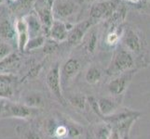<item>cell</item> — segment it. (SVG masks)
I'll return each mask as SVG.
<instances>
[{
	"label": "cell",
	"mask_w": 150,
	"mask_h": 139,
	"mask_svg": "<svg viewBox=\"0 0 150 139\" xmlns=\"http://www.w3.org/2000/svg\"><path fill=\"white\" fill-rule=\"evenodd\" d=\"M10 1H11V2H17L18 0H10Z\"/></svg>",
	"instance_id": "d6a6232c"
},
{
	"label": "cell",
	"mask_w": 150,
	"mask_h": 139,
	"mask_svg": "<svg viewBox=\"0 0 150 139\" xmlns=\"http://www.w3.org/2000/svg\"><path fill=\"white\" fill-rule=\"evenodd\" d=\"M44 104L43 96L39 93L32 92L24 96V105L31 109H38V108L43 107Z\"/></svg>",
	"instance_id": "9a60e30c"
},
{
	"label": "cell",
	"mask_w": 150,
	"mask_h": 139,
	"mask_svg": "<svg viewBox=\"0 0 150 139\" xmlns=\"http://www.w3.org/2000/svg\"><path fill=\"white\" fill-rule=\"evenodd\" d=\"M137 71V69H132L116 76L113 80H111L107 85L108 92L114 97H118L122 96L127 90L129 85L131 84L132 78Z\"/></svg>",
	"instance_id": "3957f363"
},
{
	"label": "cell",
	"mask_w": 150,
	"mask_h": 139,
	"mask_svg": "<svg viewBox=\"0 0 150 139\" xmlns=\"http://www.w3.org/2000/svg\"><path fill=\"white\" fill-rule=\"evenodd\" d=\"M83 1H87V2H90V1H92V0H83Z\"/></svg>",
	"instance_id": "836d02e7"
},
{
	"label": "cell",
	"mask_w": 150,
	"mask_h": 139,
	"mask_svg": "<svg viewBox=\"0 0 150 139\" xmlns=\"http://www.w3.org/2000/svg\"><path fill=\"white\" fill-rule=\"evenodd\" d=\"M49 35L55 42H63V41L67 40L68 29H67L66 24L64 23L62 20H54L50 29Z\"/></svg>",
	"instance_id": "4fadbf2b"
},
{
	"label": "cell",
	"mask_w": 150,
	"mask_h": 139,
	"mask_svg": "<svg viewBox=\"0 0 150 139\" xmlns=\"http://www.w3.org/2000/svg\"><path fill=\"white\" fill-rule=\"evenodd\" d=\"M102 76H103L102 71L96 66H91L87 71L85 78L87 83H89L90 85H95L101 81Z\"/></svg>",
	"instance_id": "2e32d148"
},
{
	"label": "cell",
	"mask_w": 150,
	"mask_h": 139,
	"mask_svg": "<svg viewBox=\"0 0 150 139\" xmlns=\"http://www.w3.org/2000/svg\"><path fill=\"white\" fill-rule=\"evenodd\" d=\"M96 45H97V37L95 34H92L90 37L89 40V44H88V50L91 53H93L94 50L96 48Z\"/></svg>",
	"instance_id": "cb8c5ba5"
},
{
	"label": "cell",
	"mask_w": 150,
	"mask_h": 139,
	"mask_svg": "<svg viewBox=\"0 0 150 139\" xmlns=\"http://www.w3.org/2000/svg\"><path fill=\"white\" fill-rule=\"evenodd\" d=\"M25 22H26L27 27H28V32L30 38H33L35 36L40 35V32L42 31V24H41L40 20L38 17V15L31 13L27 15L26 17H24Z\"/></svg>",
	"instance_id": "5bb4252c"
},
{
	"label": "cell",
	"mask_w": 150,
	"mask_h": 139,
	"mask_svg": "<svg viewBox=\"0 0 150 139\" xmlns=\"http://www.w3.org/2000/svg\"><path fill=\"white\" fill-rule=\"evenodd\" d=\"M69 102L79 110H85L87 105V97L82 95H74L69 97Z\"/></svg>",
	"instance_id": "44dd1931"
},
{
	"label": "cell",
	"mask_w": 150,
	"mask_h": 139,
	"mask_svg": "<svg viewBox=\"0 0 150 139\" xmlns=\"http://www.w3.org/2000/svg\"><path fill=\"white\" fill-rule=\"evenodd\" d=\"M25 138L26 139H41L40 136L34 131H28L26 136H25Z\"/></svg>",
	"instance_id": "f546056e"
},
{
	"label": "cell",
	"mask_w": 150,
	"mask_h": 139,
	"mask_svg": "<svg viewBox=\"0 0 150 139\" xmlns=\"http://www.w3.org/2000/svg\"><path fill=\"white\" fill-rule=\"evenodd\" d=\"M39 71H40V65H38V66H35L33 67L32 69L29 71V73H28V76L29 77H35L38 73H39Z\"/></svg>",
	"instance_id": "83f0119b"
},
{
	"label": "cell",
	"mask_w": 150,
	"mask_h": 139,
	"mask_svg": "<svg viewBox=\"0 0 150 139\" xmlns=\"http://www.w3.org/2000/svg\"><path fill=\"white\" fill-rule=\"evenodd\" d=\"M46 82L49 89L54 95V96L58 99L62 104H64V98L62 93V83H61V76H60V68L58 65H55L53 68L47 74Z\"/></svg>",
	"instance_id": "5b68a950"
},
{
	"label": "cell",
	"mask_w": 150,
	"mask_h": 139,
	"mask_svg": "<svg viewBox=\"0 0 150 139\" xmlns=\"http://www.w3.org/2000/svg\"><path fill=\"white\" fill-rule=\"evenodd\" d=\"M15 30L18 35V47L20 51H24L28 41L30 39V35L28 32V27L24 18H22L17 20L15 25Z\"/></svg>",
	"instance_id": "7c38bea8"
},
{
	"label": "cell",
	"mask_w": 150,
	"mask_h": 139,
	"mask_svg": "<svg viewBox=\"0 0 150 139\" xmlns=\"http://www.w3.org/2000/svg\"><path fill=\"white\" fill-rule=\"evenodd\" d=\"M123 45L125 49L130 51L131 53H139L142 48V42L139 35L133 30H127L123 35Z\"/></svg>",
	"instance_id": "8fae6325"
},
{
	"label": "cell",
	"mask_w": 150,
	"mask_h": 139,
	"mask_svg": "<svg viewBox=\"0 0 150 139\" xmlns=\"http://www.w3.org/2000/svg\"><path fill=\"white\" fill-rule=\"evenodd\" d=\"M93 20H87L84 22H79L76 24L75 26L72 27L68 31V35H67V41L70 45H79L82 39H83L84 35L89 31V29L93 24Z\"/></svg>",
	"instance_id": "8992f818"
},
{
	"label": "cell",
	"mask_w": 150,
	"mask_h": 139,
	"mask_svg": "<svg viewBox=\"0 0 150 139\" xmlns=\"http://www.w3.org/2000/svg\"><path fill=\"white\" fill-rule=\"evenodd\" d=\"M67 133H69L71 136H79L81 133V130L76 125H73L67 130Z\"/></svg>",
	"instance_id": "484cf974"
},
{
	"label": "cell",
	"mask_w": 150,
	"mask_h": 139,
	"mask_svg": "<svg viewBox=\"0 0 150 139\" xmlns=\"http://www.w3.org/2000/svg\"><path fill=\"white\" fill-rule=\"evenodd\" d=\"M16 34V30L8 20H4L0 23V36L6 40L13 39Z\"/></svg>",
	"instance_id": "e0dca14e"
},
{
	"label": "cell",
	"mask_w": 150,
	"mask_h": 139,
	"mask_svg": "<svg viewBox=\"0 0 150 139\" xmlns=\"http://www.w3.org/2000/svg\"><path fill=\"white\" fill-rule=\"evenodd\" d=\"M55 133H56V135L60 137L65 136L67 135V128L65 126H59L56 128Z\"/></svg>",
	"instance_id": "4316f807"
},
{
	"label": "cell",
	"mask_w": 150,
	"mask_h": 139,
	"mask_svg": "<svg viewBox=\"0 0 150 139\" xmlns=\"http://www.w3.org/2000/svg\"><path fill=\"white\" fill-rule=\"evenodd\" d=\"M46 43V39L43 35H38V36H35L33 38H30L28 43L25 46V50H35L41 47L42 45H44Z\"/></svg>",
	"instance_id": "ffe728a7"
},
{
	"label": "cell",
	"mask_w": 150,
	"mask_h": 139,
	"mask_svg": "<svg viewBox=\"0 0 150 139\" xmlns=\"http://www.w3.org/2000/svg\"><path fill=\"white\" fill-rule=\"evenodd\" d=\"M80 68H81V64L79 59H76L75 58H71L67 60L64 64L62 71H60L62 86L66 84V82L73 79L79 73Z\"/></svg>",
	"instance_id": "52a82bcc"
},
{
	"label": "cell",
	"mask_w": 150,
	"mask_h": 139,
	"mask_svg": "<svg viewBox=\"0 0 150 139\" xmlns=\"http://www.w3.org/2000/svg\"><path fill=\"white\" fill-rule=\"evenodd\" d=\"M134 59L132 53L125 48H118L114 53L111 63L106 69L107 75L116 77L121 73L134 69Z\"/></svg>",
	"instance_id": "6da1fadb"
},
{
	"label": "cell",
	"mask_w": 150,
	"mask_h": 139,
	"mask_svg": "<svg viewBox=\"0 0 150 139\" xmlns=\"http://www.w3.org/2000/svg\"><path fill=\"white\" fill-rule=\"evenodd\" d=\"M108 139H121L120 136L118 135V133L115 130H113L111 131V133H110V136L109 137H108Z\"/></svg>",
	"instance_id": "4dcf8cb0"
},
{
	"label": "cell",
	"mask_w": 150,
	"mask_h": 139,
	"mask_svg": "<svg viewBox=\"0 0 150 139\" xmlns=\"http://www.w3.org/2000/svg\"><path fill=\"white\" fill-rule=\"evenodd\" d=\"M118 38H120V36H118V34L116 33V32H113V33H110L109 34L107 35V43L109 45H115L117 43L118 41Z\"/></svg>",
	"instance_id": "d4e9b609"
},
{
	"label": "cell",
	"mask_w": 150,
	"mask_h": 139,
	"mask_svg": "<svg viewBox=\"0 0 150 139\" xmlns=\"http://www.w3.org/2000/svg\"><path fill=\"white\" fill-rule=\"evenodd\" d=\"M120 0H107L97 2L91 8V20L96 22L101 19H108L120 7Z\"/></svg>",
	"instance_id": "277c9868"
},
{
	"label": "cell",
	"mask_w": 150,
	"mask_h": 139,
	"mask_svg": "<svg viewBox=\"0 0 150 139\" xmlns=\"http://www.w3.org/2000/svg\"><path fill=\"white\" fill-rule=\"evenodd\" d=\"M76 6L71 0H56L53 3V17L64 19L72 16L76 12Z\"/></svg>",
	"instance_id": "9c48e42d"
},
{
	"label": "cell",
	"mask_w": 150,
	"mask_h": 139,
	"mask_svg": "<svg viewBox=\"0 0 150 139\" xmlns=\"http://www.w3.org/2000/svg\"><path fill=\"white\" fill-rule=\"evenodd\" d=\"M53 3V0H37L34 4L35 12L47 35H49L50 29L54 22L52 12Z\"/></svg>",
	"instance_id": "7a4b0ae2"
},
{
	"label": "cell",
	"mask_w": 150,
	"mask_h": 139,
	"mask_svg": "<svg viewBox=\"0 0 150 139\" xmlns=\"http://www.w3.org/2000/svg\"><path fill=\"white\" fill-rule=\"evenodd\" d=\"M11 54V49L7 44H0V61Z\"/></svg>",
	"instance_id": "603a6c76"
},
{
	"label": "cell",
	"mask_w": 150,
	"mask_h": 139,
	"mask_svg": "<svg viewBox=\"0 0 150 139\" xmlns=\"http://www.w3.org/2000/svg\"><path fill=\"white\" fill-rule=\"evenodd\" d=\"M129 1H132V2H137L139 0H129Z\"/></svg>",
	"instance_id": "1f68e13d"
},
{
	"label": "cell",
	"mask_w": 150,
	"mask_h": 139,
	"mask_svg": "<svg viewBox=\"0 0 150 139\" xmlns=\"http://www.w3.org/2000/svg\"><path fill=\"white\" fill-rule=\"evenodd\" d=\"M2 3V0H0V4H1Z\"/></svg>",
	"instance_id": "e575fe53"
},
{
	"label": "cell",
	"mask_w": 150,
	"mask_h": 139,
	"mask_svg": "<svg viewBox=\"0 0 150 139\" xmlns=\"http://www.w3.org/2000/svg\"><path fill=\"white\" fill-rule=\"evenodd\" d=\"M22 8H29L33 5V0H20Z\"/></svg>",
	"instance_id": "f1b7e54d"
},
{
	"label": "cell",
	"mask_w": 150,
	"mask_h": 139,
	"mask_svg": "<svg viewBox=\"0 0 150 139\" xmlns=\"http://www.w3.org/2000/svg\"><path fill=\"white\" fill-rule=\"evenodd\" d=\"M35 109L25 106L24 104H8L2 109L1 115L5 117H16L26 119L33 114Z\"/></svg>",
	"instance_id": "ba28073f"
},
{
	"label": "cell",
	"mask_w": 150,
	"mask_h": 139,
	"mask_svg": "<svg viewBox=\"0 0 150 139\" xmlns=\"http://www.w3.org/2000/svg\"><path fill=\"white\" fill-rule=\"evenodd\" d=\"M117 98V97L114 96H105L97 98L98 106H99V110L101 112V118L110 116L120 110V101Z\"/></svg>",
	"instance_id": "30bf717a"
},
{
	"label": "cell",
	"mask_w": 150,
	"mask_h": 139,
	"mask_svg": "<svg viewBox=\"0 0 150 139\" xmlns=\"http://www.w3.org/2000/svg\"><path fill=\"white\" fill-rule=\"evenodd\" d=\"M112 131V128L107 123H101L93 130L94 139H108Z\"/></svg>",
	"instance_id": "ac0fdd59"
},
{
	"label": "cell",
	"mask_w": 150,
	"mask_h": 139,
	"mask_svg": "<svg viewBox=\"0 0 150 139\" xmlns=\"http://www.w3.org/2000/svg\"><path fill=\"white\" fill-rule=\"evenodd\" d=\"M87 102L89 106L91 107V109L92 110L95 114H97L99 117H101V112L99 110V106H98V101L95 96H89L87 97Z\"/></svg>",
	"instance_id": "7402d4cb"
},
{
	"label": "cell",
	"mask_w": 150,
	"mask_h": 139,
	"mask_svg": "<svg viewBox=\"0 0 150 139\" xmlns=\"http://www.w3.org/2000/svg\"><path fill=\"white\" fill-rule=\"evenodd\" d=\"M20 62V59L17 54H10L7 58L0 61V67L5 69H11L17 66Z\"/></svg>",
	"instance_id": "d6986e66"
}]
</instances>
